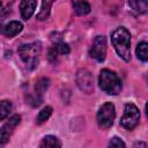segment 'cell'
Listing matches in <instances>:
<instances>
[{
	"instance_id": "1",
	"label": "cell",
	"mask_w": 148,
	"mask_h": 148,
	"mask_svg": "<svg viewBox=\"0 0 148 148\" xmlns=\"http://www.w3.org/2000/svg\"><path fill=\"white\" fill-rule=\"evenodd\" d=\"M111 42L112 45L118 53V56L124 61L131 60V35L128 30L124 27L117 28L111 34Z\"/></svg>"
},
{
	"instance_id": "2",
	"label": "cell",
	"mask_w": 148,
	"mask_h": 148,
	"mask_svg": "<svg viewBox=\"0 0 148 148\" xmlns=\"http://www.w3.org/2000/svg\"><path fill=\"white\" fill-rule=\"evenodd\" d=\"M98 84H99V88L109 95L119 94L123 87L119 76L114 72L108 68H104L101 71L99 76H98Z\"/></svg>"
},
{
	"instance_id": "3",
	"label": "cell",
	"mask_w": 148,
	"mask_h": 148,
	"mask_svg": "<svg viewBox=\"0 0 148 148\" xmlns=\"http://www.w3.org/2000/svg\"><path fill=\"white\" fill-rule=\"evenodd\" d=\"M40 52H42V45L39 42L23 44L18 47V56L21 57V59L29 69H34L37 67Z\"/></svg>"
},
{
	"instance_id": "4",
	"label": "cell",
	"mask_w": 148,
	"mask_h": 148,
	"mask_svg": "<svg viewBox=\"0 0 148 148\" xmlns=\"http://www.w3.org/2000/svg\"><path fill=\"white\" fill-rule=\"evenodd\" d=\"M116 118L114 105L111 102L104 103L97 112V124L102 130H108L112 126Z\"/></svg>"
},
{
	"instance_id": "5",
	"label": "cell",
	"mask_w": 148,
	"mask_h": 148,
	"mask_svg": "<svg viewBox=\"0 0 148 148\" xmlns=\"http://www.w3.org/2000/svg\"><path fill=\"white\" fill-rule=\"evenodd\" d=\"M140 120V112L139 109L133 104V103H127L125 104L124 108V114L120 119V125L125 130H133Z\"/></svg>"
},
{
	"instance_id": "6",
	"label": "cell",
	"mask_w": 148,
	"mask_h": 148,
	"mask_svg": "<svg viewBox=\"0 0 148 148\" xmlns=\"http://www.w3.org/2000/svg\"><path fill=\"white\" fill-rule=\"evenodd\" d=\"M75 80H76L77 87L82 91L90 94L94 90V77H92V74L88 69H86V68L79 69L76 73Z\"/></svg>"
},
{
	"instance_id": "7",
	"label": "cell",
	"mask_w": 148,
	"mask_h": 148,
	"mask_svg": "<svg viewBox=\"0 0 148 148\" xmlns=\"http://www.w3.org/2000/svg\"><path fill=\"white\" fill-rule=\"evenodd\" d=\"M89 54L91 58L97 61H103L106 56V39L104 36H96L91 47L89 50Z\"/></svg>"
},
{
	"instance_id": "8",
	"label": "cell",
	"mask_w": 148,
	"mask_h": 148,
	"mask_svg": "<svg viewBox=\"0 0 148 148\" xmlns=\"http://www.w3.org/2000/svg\"><path fill=\"white\" fill-rule=\"evenodd\" d=\"M20 120L21 117L18 114H14L2 127H0V145H5L6 142H8L10 135L14 132V128L20 124Z\"/></svg>"
},
{
	"instance_id": "9",
	"label": "cell",
	"mask_w": 148,
	"mask_h": 148,
	"mask_svg": "<svg viewBox=\"0 0 148 148\" xmlns=\"http://www.w3.org/2000/svg\"><path fill=\"white\" fill-rule=\"evenodd\" d=\"M22 29H23V24H22L20 21L14 20V21H10V22H8V23H6V24L3 25V28H2V34H3L6 37L12 38V37H14V36L18 35V34L22 31Z\"/></svg>"
},
{
	"instance_id": "10",
	"label": "cell",
	"mask_w": 148,
	"mask_h": 148,
	"mask_svg": "<svg viewBox=\"0 0 148 148\" xmlns=\"http://www.w3.org/2000/svg\"><path fill=\"white\" fill-rule=\"evenodd\" d=\"M37 6V1L35 0H23L20 3V10H21V15L24 20H28L31 17V15L34 14L35 9Z\"/></svg>"
},
{
	"instance_id": "11",
	"label": "cell",
	"mask_w": 148,
	"mask_h": 148,
	"mask_svg": "<svg viewBox=\"0 0 148 148\" xmlns=\"http://www.w3.org/2000/svg\"><path fill=\"white\" fill-rule=\"evenodd\" d=\"M39 148H61V142L54 135H46L40 141Z\"/></svg>"
},
{
	"instance_id": "12",
	"label": "cell",
	"mask_w": 148,
	"mask_h": 148,
	"mask_svg": "<svg viewBox=\"0 0 148 148\" xmlns=\"http://www.w3.org/2000/svg\"><path fill=\"white\" fill-rule=\"evenodd\" d=\"M73 8H74V12L77 15H87L91 10L90 5L86 1H74L73 2Z\"/></svg>"
},
{
	"instance_id": "13",
	"label": "cell",
	"mask_w": 148,
	"mask_h": 148,
	"mask_svg": "<svg viewBox=\"0 0 148 148\" xmlns=\"http://www.w3.org/2000/svg\"><path fill=\"white\" fill-rule=\"evenodd\" d=\"M51 6H52V1H43L40 5V9L37 14V20H39V21L46 20L50 15Z\"/></svg>"
},
{
	"instance_id": "14",
	"label": "cell",
	"mask_w": 148,
	"mask_h": 148,
	"mask_svg": "<svg viewBox=\"0 0 148 148\" xmlns=\"http://www.w3.org/2000/svg\"><path fill=\"white\" fill-rule=\"evenodd\" d=\"M128 6L138 14H143L147 12L148 2L147 1H128Z\"/></svg>"
},
{
	"instance_id": "15",
	"label": "cell",
	"mask_w": 148,
	"mask_h": 148,
	"mask_svg": "<svg viewBox=\"0 0 148 148\" xmlns=\"http://www.w3.org/2000/svg\"><path fill=\"white\" fill-rule=\"evenodd\" d=\"M51 114H52V108H51V106H45V108L42 109V110L39 111V113L37 114V117H36V124H37V125H40V124L45 123V121L50 118Z\"/></svg>"
},
{
	"instance_id": "16",
	"label": "cell",
	"mask_w": 148,
	"mask_h": 148,
	"mask_svg": "<svg viewBox=\"0 0 148 148\" xmlns=\"http://www.w3.org/2000/svg\"><path fill=\"white\" fill-rule=\"evenodd\" d=\"M12 111V103L8 99L0 101V121L6 119Z\"/></svg>"
},
{
	"instance_id": "17",
	"label": "cell",
	"mask_w": 148,
	"mask_h": 148,
	"mask_svg": "<svg viewBox=\"0 0 148 148\" xmlns=\"http://www.w3.org/2000/svg\"><path fill=\"white\" fill-rule=\"evenodd\" d=\"M136 56L141 61H147V59H148V44L146 42H141L138 44Z\"/></svg>"
},
{
	"instance_id": "18",
	"label": "cell",
	"mask_w": 148,
	"mask_h": 148,
	"mask_svg": "<svg viewBox=\"0 0 148 148\" xmlns=\"http://www.w3.org/2000/svg\"><path fill=\"white\" fill-rule=\"evenodd\" d=\"M49 84H50L49 79H46V77L39 79V80L37 81V83H36L35 92H36L37 95H39V96H42V97H43V94H44V91L49 88Z\"/></svg>"
},
{
	"instance_id": "19",
	"label": "cell",
	"mask_w": 148,
	"mask_h": 148,
	"mask_svg": "<svg viewBox=\"0 0 148 148\" xmlns=\"http://www.w3.org/2000/svg\"><path fill=\"white\" fill-rule=\"evenodd\" d=\"M53 49L56 50V52L58 54H68L69 53V46H68V44H66L64 42H57L54 44Z\"/></svg>"
},
{
	"instance_id": "20",
	"label": "cell",
	"mask_w": 148,
	"mask_h": 148,
	"mask_svg": "<svg viewBox=\"0 0 148 148\" xmlns=\"http://www.w3.org/2000/svg\"><path fill=\"white\" fill-rule=\"evenodd\" d=\"M109 148H126L124 141L118 138V136H113L111 138L110 142H109Z\"/></svg>"
},
{
	"instance_id": "21",
	"label": "cell",
	"mask_w": 148,
	"mask_h": 148,
	"mask_svg": "<svg viewBox=\"0 0 148 148\" xmlns=\"http://www.w3.org/2000/svg\"><path fill=\"white\" fill-rule=\"evenodd\" d=\"M134 148H147V143L143 141H138V142H135Z\"/></svg>"
},
{
	"instance_id": "22",
	"label": "cell",
	"mask_w": 148,
	"mask_h": 148,
	"mask_svg": "<svg viewBox=\"0 0 148 148\" xmlns=\"http://www.w3.org/2000/svg\"><path fill=\"white\" fill-rule=\"evenodd\" d=\"M0 7H1V2H0Z\"/></svg>"
}]
</instances>
